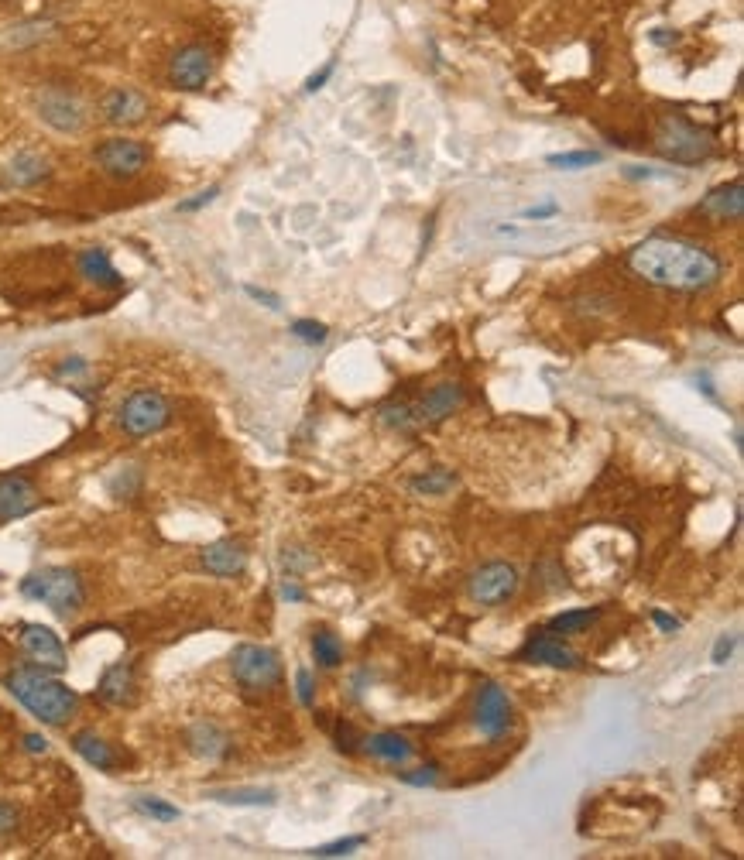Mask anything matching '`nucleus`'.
Masks as SVG:
<instances>
[{
	"instance_id": "26",
	"label": "nucleus",
	"mask_w": 744,
	"mask_h": 860,
	"mask_svg": "<svg viewBox=\"0 0 744 860\" xmlns=\"http://www.w3.org/2000/svg\"><path fill=\"white\" fill-rule=\"evenodd\" d=\"M312 658H316L323 669H336L343 662V645L333 631H316L312 634Z\"/></svg>"
},
{
	"instance_id": "27",
	"label": "nucleus",
	"mask_w": 744,
	"mask_h": 860,
	"mask_svg": "<svg viewBox=\"0 0 744 860\" xmlns=\"http://www.w3.org/2000/svg\"><path fill=\"white\" fill-rule=\"evenodd\" d=\"M210 799L227 802V806H275V792L268 789H220L210 792Z\"/></svg>"
},
{
	"instance_id": "29",
	"label": "nucleus",
	"mask_w": 744,
	"mask_h": 860,
	"mask_svg": "<svg viewBox=\"0 0 744 860\" xmlns=\"http://www.w3.org/2000/svg\"><path fill=\"white\" fill-rule=\"evenodd\" d=\"M546 162L563 172H576V168H590L600 162V151H563V155H549Z\"/></svg>"
},
{
	"instance_id": "47",
	"label": "nucleus",
	"mask_w": 744,
	"mask_h": 860,
	"mask_svg": "<svg viewBox=\"0 0 744 860\" xmlns=\"http://www.w3.org/2000/svg\"><path fill=\"white\" fill-rule=\"evenodd\" d=\"M652 42L655 45H669V42H676V35H666V31L659 28V31H652Z\"/></svg>"
},
{
	"instance_id": "41",
	"label": "nucleus",
	"mask_w": 744,
	"mask_h": 860,
	"mask_svg": "<svg viewBox=\"0 0 744 860\" xmlns=\"http://www.w3.org/2000/svg\"><path fill=\"white\" fill-rule=\"evenodd\" d=\"M556 213H559L556 203H542V206H528L522 216L525 220H549V216H556Z\"/></svg>"
},
{
	"instance_id": "5",
	"label": "nucleus",
	"mask_w": 744,
	"mask_h": 860,
	"mask_svg": "<svg viewBox=\"0 0 744 860\" xmlns=\"http://www.w3.org/2000/svg\"><path fill=\"white\" fill-rule=\"evenodd\" d=\"M21 597L38 600L48 610H55L59 617H69L83 607V580H79L76 569L66 566H48L38 569V573H28L21 580Z\"/></svg>"
},
{
	"instance_id": "25",
	"label": "nucleus",
	"mask_w": 744,
	"mask_h": 860,
	"mask_svg": "<svg viewBox=\"0 0 744 860\" xmlns=\"http://www.w3.org/2000/svg\"><path fill=\"white\" fill-rule=\"evenodd\" d=\"M600 610L597 607H583V610H566V614H556L549 621V634H580L583 628L597 624Z\"/></svg>"
},
{
	"instance_id": "13",
	"label": "nucleus",
	"mask_w": 744,
	"mask_h": 860,
	"mask_svg": "<svg viewBox=\"0 0 744 860\" xmlns=\"http://www.w3.org/2000/svg\"><path fill=\"white\" fill-rule=\"evenodd\" d=\"M474 723H477V730L487 737V741H498V737L508 734V727H511V703H508V693H504L498 682H484V686L477 689Z\"/></svg>"
},
{
	"instance_id": "9",
	"label": "nucleus",
	"mask_w": 744,
	"mask_h": 860,
	"mask_svg": "<svg viewBox=\"0 0 744 860\" xmlns=\"http://www.w3.org/2000/svg\"><path fill=\"white\" fill-rule=\"evenodd\" d=\"M216 72V55L210 45L189 42L175 48L172 59H168V83L179 93H199Z\"/></svg>"
},
{
	"instance_id": "7",
	"label": "nucleus",
	"mask_w": 744,
	"mask_h": 860,
	"mask_svg": "<svg viewBox=\"0 0 744 860\" xmlns=\"http://www.w3.org/2000/svg\"><path fill=\"white\" fill-rule=\"evenodd\" d=\"M230 672H234L240 689L264 693V689H275L282 679V658L264 645H237L230 655Z\"/></svg>"
},
{
	"instance_id": "20",
	"label": "nucleus",
	"mask_w": 744,
	"mask_h": 860,
	"mask_svg": "<svg viewBox=\"0 0 744 860\" xmlns=\"http://www.w3.org/2000/svg\"><path fill=\"white\" fill-rule=\"evenodd\" d=\"M76 268H79V275L96 288H120L124 285V278H120V271L114 268V261H110V254L103 251V247H86V251H79Z\"/></svg>"
},
{
	"instance_id": "37",
	"label": "nucleus",
	"mask_w": 744,
	"mask_h": 860,
	"mask_svg": "<svg viewBox=\"0 0 744 860\" xmlns=\"http://www.w3.org/2000/svg\"><path fill=\"white\" fill-rule=\"evenodd\" d=\"M295 693H299L302 706H312V675H309V669L295 672Z\"/></svg>"
},
{
	"instance_id": "22",
	"label": "nucleus",
	"mask_w": 744,
	"mask_h": 860,
	"mask_svg": "<svg viewBox=\"0 0 744 860\" xmlns=\"http://www.w3.org/2000/svg\"><path fill=\"white\" fill-rule=\"evenodd\" d=\"M96 696L110 706H124L134 699V665L131 662H117L103 672L100 686H96Z\"/></svg>"
},
{
	"instance_id": "42",
	"label": "nucleus",
	"mask_w": 744,
	"mask_h": 860,
	"mask_svg": "<svg viewBox=\"0 0 744 860\" xmlns=\"http://www.w3.org/2000/svg\"><path fill=\"white\" fill-rule=\"evenodd\" d=\"M59 377H72V374H86V360L83 357H69L66 364H59Z\"/></svg>"
},
{
	"instance_id": "36",
	"label": "nucleus",
	"mask_w": 744,
	"mask_h": 860,
	"mask_svg": "<svg viewBox=\"0 0 744 860\" xmlns=\"http://www.w3.org/2000/svg\"><path fill=\"white\" fill-rule=\"evenodd\" d=\"M21 823V813L11 806V802H0V837H7V833H14Z\"/></svg>"
},
{
	"instance_id": "11",
	"label": "nucleus",
	"mask_w": 744,
	"mask_h": 860,
	"mask_svg": "<svg viewBox=\"0 0 744 860\" xmlns=\"http://www.w3.org/2000/svg\"><path fill=\"white\" fill-rule=\"evenodd\" d=\"M18 645L24 651L31 665L45 672H66L69 658H66V645L59 641V634L45 624H21V634H18Z\"/></svg>"
},
{
	"instance_id": "39",
	"label": "nucleus",
	"mask_w": 744,
	"mask_h": 860,
	"mask_svg": "<svg viewBox=\"0 0 744 860\" xmlns=\"http://www.w3.org/2000/svg\"><path fill=\"white\" fill-rule=\"evenodd\" d=\"M244 292L251 295L254 302H264V305H268V309H282V299H278L275 292H264V288H254V285H247Z\"/></svg>"
},
{
	"instance_id": "23",
	"label": "nucleus",
	"mask_w": 744,
	"mask_h": 860,
	"mask_svg": "<svg viewBox=\"0 0 744 860\" xmlns=\"http://www.w3.org/2000/svg\"><path fill=\"white\" fill-rule=\"evenodd\" d=\"M72 747H76V754L86 761V765H93L100 771H117L114 744H107L100 734H93V730H79V734L72 737Z\"/></svg>"
},
{
	"instance_id": "46",
	"label": "nucleus",
	"mask_w": 744,
	"mask_h": 860,
	"mask_svg": "<svg viewBox=\"0 0 744 860\" xmlns=\"http://www.w3.org/2000/svg\"><path fill=\"white\" fill-rule=\"evenodd\" d=\"M24 747H28L31 754H45L48 741H45V737H38V734H28V737H24Z\"/></svg>"
},
{
	"instance_id": "2",
	"label": "nucleus",
	"mask_w": 744,
	"mask_h": 860,
	"mask_svg": "<svg viewBox=\"0 0 744 860\" xmlns=\"http://www.w3.org/2000/svg\"><path fill=\"white\" fill-rule=\"evenodd\" d=\"M7 689L18 699L31 717H38L48 727H62L76 713L79 696L72 693L66 682L55 679V672H45L38 665H21L7 675Z\"/></svg>"
},
{
	"instance_id": "6",
	"label": "nucleus",
	"mask_w": 744,
	"mask_h": 860,
	"mask_svg": "<svg viewBox=\"0 0 744 860\" xmlns=\"http://www.w3.org/2000/svg\"><path fill=\"white\" fill-rule=\"evenodd\" d=\"M168 422H172V405H168V398L162 395V391H151V388L131 391L117 412L120 432L131 436V439L155 436V432H162Z\"/></svg>"
},
{
	"instance_id": "19",
	"label": "nucleus",
	"mask_w": 744,
	"mask_h": 860,
	"mask_svg": "<svg viewBox=\"0 0 744 860\" xmlns=\"http://www.w3.org/2000/svg\"><path fill=\"white\" fill-rule=\"evenodd\" d=\"M518 655H522L525 662L549 665V669H573V665L580 662V655H576L570 645H563L559 638H552V634H535V638H528Z\"/></svg>"
},
{
	"instance_id": "31",
	"label": "nucleus",
	"mask_w": 744,
	"mask_h": 860,
	"mask_svg": "<svg viewBox=\"0 0 744 860\" xmlns=\"http://www.w3.org/2000/svg\"><path fill=\"white\" fill-rule=\"evenodd\" d=\"M292 336H295V340H302V343H309V347H319V343H326L330 329H326L323 323H316V319H295Z\"/></svg>"
},
{
	"instance_id": "16",
	"label": "nucleus",
	"mask_w": 744,
	"mask_h": 860,
	"mask_svg": "<svg viewBox=\"0 0 744 860\" xmlns=\"http://www.w3.org/2000/svg\"><path fill=\"white\" fill-rule=\"evenodd\" d=\"M52 175V162L42 155V151H14V158L4 165V182L11 189H35Z\"/></svg>"
},
{
	"instance_id": "34",
	"label": "nucleus",
	"mask_w": 744,
	"mask_h": 860,
	"mask_svg": "<svg viewBox=\"0 0 744 860\" xmlns=\"http://www.w3.org/2000/svg\"><path fill=\"white\" fill-rule=\"evenodd\" d=\"M381 419L388 422V425H395V429H402V432L415 425L412 408H408V405H384V408H381Z\"/></svg>"
},
{
	"instance_id": "28",
	"label": "nucleus",
	"mask_w": 744,
	"mask_h": 860,
	"mask_svg": "<svg viewBox=\"0 0 744 860\" xmlns=\"http://www.w3.org/2000/svg\"><path fill=\"white\" fill-rule=\"evenodd\" d=\"M456 487V473L453 470H443V466H436V470L422 473V477L412 480V490L415 494H426V497H439L446 494V490Z\"/></svg>"
},
{
	"instance_id": "38",
	"label": "nucleus",
	"mask_w": 744,
	"mask_h": 860,
	"mask_svg": "<svg viewBox=\"0 0 744 860\" xmlns=\"http://www.w3.org/2000/svg\"><path fill=\"white\" fill-rule=\"evenodd\" d=\"M402 782L405 785H419V789H422V785H436V768H419L415 775H412V771H405Z\"/></svg>"
},
{
	"instance_id": "35",
	"label": "nucleus",
	"mask_w": 744,
	"mask_h": 860,
	"mask_svg": "<svg viewBox=\"0 0 744 860\" xmlns=\"http://www.w3.org/2000/svg\"><path fill=\"white\" fill-rule=\"evenodd\" d=\"M216 196H220V186H210L206 192H196V196L186 199V203H179V213H196V210H203V206H210Z\"/></svg>"
},
{
	"instance_id": "4",
	"label": "nucleus",
	"mask_w": 744,
	"mask_h": 860,
	"mask_svg": "<svg viewBox=\"0 0 744 860\" xmlns=\"http://www.w3.org/2000/svg\"><path fill=\"white\" fill-rule=\"evenodd\" d=\"M655 148L672 165H700L714 155V138L683 114H662L655 124Z\"/></svg>"
},
{
	"instance_id": "8",
	"label": "nucleus",
	"mask_w": 744,
	"mask_h": 860,
	"mask_svg": "<svg viewBox=\"0 0 744 860\" xmlns=\"http://www.w3.org/2000/svg\"><path fill=\"white\" fill-rule=\"evenodd\" d=\"M93 162L103 175H110V179L131 182V179H138L144 168H148L151 148L144 141H134V138H107V141L96 144Z\"/></svg>"
},
{
	"instance_id": "44",
	"label": "nucleus",
	"mask_w": 744,
	"mask_h": 860,
	"mask_svg": "<svg viewBox=\"0 0 744 860\" xmlns=\"http://www.w3.org/2000/svg\"><path fill=\"white\" fill-rule=\"evenodd\" d=\"M278 593H282V600H292V604H299V600H306V593H302L299 586H295L292 580H285V583H282V590H278Z\"/></svg>"
},
{
	"instance_id": "3",
	"label": "nucleus",
	"mask_w": 744,
	"mask_h": 860,
	"mask_svg": "<svg viewBox=\"0 0 744 860\" xmlns=\"http://www.w3.org/2000/svg\"><path fill=\"white\" fill-rule=\"evenodd\" d=\"M31 110L55 134H83L90 124V100L69 83H45L31 93Z\"/></svg>"
},
{
	"instance_id": "21",
	"label": "nucleus",
	"mask_w": 744,
	"mask_h": 860,
	"mask_svg": "<svg viewBox=\"0 0 744 860\" xmlns=\"http://www.w3.org/2000/svg\"><path fill=\"white\" fill-rule=\"evenodd\" d=\"M186 744L196 758H206V761H220V758H227V751H230V737L223 734L216 723H206V720L192 723L186 734Z\"/></svg>"
},
{
	"instance_id": "15",
	"label": "nucleus",
	"mask_w": 744,
	"mask_h": 860,
	"mask_svg": "<svg viewBox=\"0 0 744 860\" xmlns=\"http://www.w3.org/2000/svg\"><path fill=\"white\" fill-rule=\"evenodd\" d=\"M460 405H463V388L456 381H443V384H436V388H429L426 395L408 408H412L415 425H436V422L450 419Z\"/></svg>"
},
{
	"instance_id": "43",
	"label": "nucleus",
	"mask_w": 744,
	"mask_h": 860,
	"mask_svg": "<svg viewBox=\"0 0 744 860\" xmlns=\"http://www.w3.org/2000/svg\"><path fill=\"white\" fill-rule=\"evenodd\" d=\"M731 651H734V638H727V634H724V638H720L717 645H714V662H717V665H724Z\"/></svg>"
},
{
	"instance_id": "14",
	"label": "nucleus",
	"mask_w": 744,
	"mask_h": 860,
	"mask_svg": "<svg viewBox=\"0 0 744 860\" xmlns=\"http://www.w3.org/2000/svg\"><path fill=\"white\" fill-rule=\"evenodd\" d=\"M42 497H38V487L31 484L28 477L21 473H4L0 477V521H18L28 518L31 511H38Z\"/></svg>"
},
{
	"instance_id": "33",
	"label": "nucleus",
	"mask_w": 744,
	"mask_h": 860,
	"mask_svg": "<svg viewBox=\"0 0 744 860\" xmlns=\"http://www.w3.org/2000/svg\"><path fill=\"white\" fill-rule=\"evenodd\" d=\"M48 31H52V24H21V28H11V45H28V42H38V38H45Z\"/></svg>"
},
{
	"instance_id": "1",
	"label": "nucleus",
	"mask_w": 744,
	"mask_h": 860,
	"mask_svg": "<svg viewBox=\"0 0 744 860\" xmlns=\"http://www.w3.org/2000/svg\"><path fill=\"white\" fill-rule=\"evenodd\" d=\"M628 268L648 285L683 295L707 292L724 275L720 257L686 237H645L642 244L631 247Z\"/></svg>"
},
{
	"instance_id": "40",
	"label": "nucleus",
	"mask_w": 744,
	"mask_h": 860,
	"mask_svg": "<svg viewBox=\"0 0 744 860\" xmlns=\"http://www.w3.org/2000/svg\"><path fill=\"white\" fill-rule=\"evenodd\" d=\"M333 69H336V62H326V66L319 69L316 76H309V79H306V93H316V90H323V83H326V79L333 76Z\"/></svg>"
},
{
	"instance_id": "10",
	"label": "nucleus",
	"mask_w": 744,
	"mask_h": 860,
	"mask_svg": "<svg viewBox=\"0 0 744 860\" xmlns=\"http://www.w3.org/2000/svg\"><path fill=\"white\" fill-rule=\"evenodd\" d=\"M96 114L110 127H138L151 114V100L138 86H110L96 103Z\"/></svg>"
},
{
	"instance_id": "30",
	"label": "nucleus",
	"mask_w": 744,
	"mask_h": 860,
	"mask_svg": "<svg viewBox=\"0 0 744 860\" xmlns=\"http://www.w3.org/2000/svg\"><path fill=\"white\" fill-rule=\"evenodd\" d=\"M134 809L144 816H151V819H158V823H172V819H179V809L168 806V802H162V799H155V795H138V799H134Z\"/></svg>"
},
{
	"instance_id": "17",
	"label": "nucleus",
	"mask_w": 744,
	"mask_h": 860,
	"mask_svg": "<svg viewBox=\"0 0 744 860\" xmlns=\"http://www.w3.org/2000/svg\"><path fill=\"white\" fill-rule=\"evenodd\" d=\"M707 220L714 223H738L744 216V189L741 182H724V186L710 189L707 196L700 199V206H696Z\"/></svg>"
},
{
	"instance_id": "45",
	"label": "nucleus",
	"mask_w": 744,
	"mask_h": 860,
	"mask_svg": "<svg viewBox=\"0 0 744 860\" xmlns=\"http://www.w3.org/2000/svg\"><path fill=\"white\" fill-rule=\"evenodd\" d=\"M652 621H655V628H662V631H676V628H679V621H676V617L662 614V610H655V614H652Z\"/></svg>"
},
{
	"instance_id": "32",
	"label": "nucleus",
	"mask_w": 744,
	"mask_h": 860,
	"mask_svg": "<svg viewBox=\"0 0 744 860\" xmlns=\"http://www.w3.org/2000/svg\"><path fill=\"white\" fill-rule=\"evenodd\" d=\"M364 843H367V837H347V840L326 843V847H316V850H312V857H319V860H330V857H347V854H354L357 847H364Z\"/></svg>"
},
{
	"instance_id": "24",
	"label": "nucleus",
	"mask_w": 744,
	"mask_h": 860,
	"mask_svg": "<svg viewBox=\"0 0 744 860\" xmlns=\"http://www.w3.org/2000/svg\"><path fill=\"white\" fill-rule=\"evenodd\" d=\"M364 744H367V754L384 761V765H405V761L412 758V744H408L402 734H391V730L367 737Z\"/></svg>"
},
{
	"instance_id": "18",
	"label": "nucleus",
	"mask_w": 744,
	"mask_h": 860,
	"mask_svg": "<svg viewBox=\"0 0 744 860\" xmlns=\"http://www.w3.org/2000/svg\"><path fill=\"white\" fill-rule=\"evenodd\" d=\"M199 562H203V569L210 576L230 580V576H240L247 569V552H244V545L234 542V538H220V542L206 545Z\"/></svg>"
},
{
	"instance_id": "12",
	"label": "nucleus",
	"mask_w": 744,
	"mask_h": 860,
	"mask_svg": "<svg viewBox=\"0 0 744 860\" xmlns=\"http://www.w3.org/2000/svg\"><path fill=\"white\" fill-rule=\"evenodd\" d=\"M518 593V569L508 562H487L470 576V597L484 607H498Z\"/></svg>"
}]
</instances>
